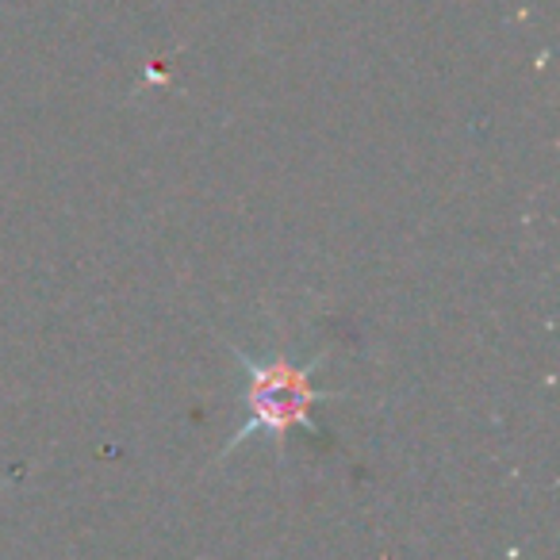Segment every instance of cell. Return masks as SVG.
I'll use <instances>...</instances> for the list:
<instances>
[{
	"instance_id": "obj_1",
	"label": "cell",
	"mask_w": 560,
	"mask_h": 560,
	"mask_svg": "<svg viewBox=\"0 0 560 560\" xmlns=\"http://www.w3.org/2000/svg\"><path fill=\"white\" fill-rule=\"evenodd\" d=\"M223 350L238 361L242 369V396L238 404L246 407V419L223 442V450L215 453V468L238 450L249 438H269L272 450H277L280 465H284V453H289V434L292 430H304V434H323L319 422H315V407L330 404V399H350L346 388H319L315 373L327 365L330 350H319L315 358H307L304 365L292 361L289 350H272L269 358H254L242 346L226 342Z\"/></svg>"
}]
</instances>
